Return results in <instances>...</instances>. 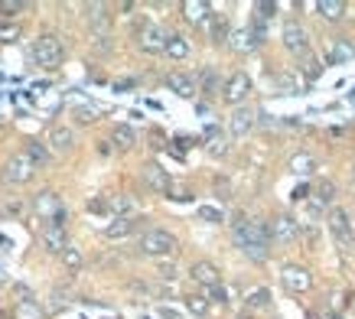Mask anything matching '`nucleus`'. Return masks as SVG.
Instances as JSON below:
<instances>
[{
    "label": "nucleus",
    "instance_id": "obj_34",
    "mask_svg": "<svg viewBox=\"0 0 355 319\" xmlns=\"http://www.w3.org/2000/svg\"><path fill=\"white\" fill-rule=\"evenodd\" d=\"M186 309H189L193 316L202 319L205 313H209V300H205V297H186Z\"/></svg>",
    "mask_w": 355,
    "mask_h": 319
},
{
    "label": "nucleus",
    "instance_id": "obj_20",
    "mask_svg": "<svg viewBox=\"0 0 355 319\" xmlns=\"http://www.w3.org/2000/svg\"><path fill=\"white\" fill-rule=\"evenodd\" d=\"M258 43H261V40H258V30H248V26H245V30H235L232 36H228V46H232L235 53H241V55H245V53H254V49H258Z\"/></svg>",
    "mask_w": 355,
    "mask_h": 319
},
{
    "label": "nucleus",
    "instance_id": "obj_36",
    "mask_svg": "<svg viewBox=\"0 0 355 319\" xmlns=\"http://www.w3.org/2000/svg\"><path fill=\"white\" fill-rule=\"evenodd\" d=\"M98 111H95V107H88V105H78L76 107V121H78V124H92V121H98Z\"/></svg>",
    "mask_w": 355,
    "mask_h": 319
},
{
    "label": "nucleus",
    "instance_id": "obj_46",
    "mask_svg": "<svg viewBox=\"0 0 355 319\" xmlns=\"http://www.w3.org/2000/svg\"><path fill=\"white\" fill-rule=\"evenodd\" d=\"M352 309H355V300H352Z\"/></svg>",
    "mask_w": 355,
    "mask_h": 319
},
{
    "label": "nucleus",
    "instance_id": "obj_37",
    "mask_svg": "<svg viewBox=\"0 0 355 319\" xmlns=\"http://www.w3.org/2000/svg\"><path fill=\"white\" fill-rule=\"evenodd\" d=\"M209 300H212V303H218V307H225V303H228L225 287H222V284H218V287H212V290H209Z\"/></svg>",
    "mask_w": 355,
    "mask_h": 319
},
{
    "label": "nucleus",
    "instance_id": "obj_42",
    "mask_svg": "<svg viewBox=\"0 0 355 319\" xmlns=\"http://www.w3.org/2000/svg\"><path fill=\"white\" fill-rule=\"evenodd\" d=\"M333 192H336L333 182H323V186H320V199H323V202H329V199H333Z\"/></svg>",
    "mask_w": 355,
    "mask_h": 319
},
{
    "label": "nucleus",
    "instance_id": "obj_15",
    "mask_svg": "<svg viewBox=\"0 0 355 319\" xmlns=\"http://www.w3.org/2000/svg\"><path fill=\"white\" fill-rule=\"evenodd\" d=\"M105 209H108L114 218H134V215H137V199L128 196V192H118V196H108V199H105Z\"/></svg>",
    "mask_w": 355,
    "mask_h": 319
},
{
    "label": "nucleus",
    "instance_id": "obj_29",
    "mask_svg": "<svg viewBox=\"0 0 355 319\" xmlns=\"http://www.w3.org/2000/svg\"><path fill=\"white\" fill-rule=\"evenodd\" d=\"M20 40V23L0 20V43H17Z\"/></svg>",
    "mask_w": 355,
    "mask_h": 319
},
{
    "label": "nucleus",
    "instance_id": "obj_1",
    "mask_svg": "<svg viewBox=\"0 0 355 319\" xmlns=\"http://www.w3.org/2000/svg\"><path fill=\"white\" fill-rule=\"evenodd\" d=\"M232 241L241 248V255L254 264H264L268 261V225L258 222V218H248V215H238L232 222Z\"/></svg>",
    "mask_w": 355,
    "mask_h": 319
},
{
    "label": "nucleus",
    "instance_id": "obj_8",
    "mask_svg": "<svg viewBox=\"0 0 355 319\" xmlns=\"http://www.w3.org/2000/svg\"><path fill=\"white\" fill-rule=\"evenodd\" d=\"M280 284L291 290V293H306V290L313 287V277H310V270L300 264H284L280 267Z\"/></svg>",
    "mask_w": 355,
    "mask_h": 319
},
{
    "label": "nucleus",
    "instance_id": "obj_14",
    "mask_svg": "<svg viewBox=\"0 0 355 319\" xmlns=\"http://www.w3.org/2000/svg\"><path fill=\"white\" fill-rule=\"evenodd\" d=\"M46 147H49V153H69V150L76 147V130L65 128V124H53L49 128V137H46Z\"/></svg>",
    "mask_w": 355,
    "mask_h": 319
},
{
    "label": "nucleus",
    "instance_id": "obj_9",
    "mask_svg": "<svg viewBox=\"0 0 355 319\" xmlns=\"http://www.w3.org/2000/svg\"><path fill=\"white\" fill-rule=\"evenodd\" d=\"M280 40H284V46H287L293 55H306V53H310V36H306V30H303L297 20H287V23H284Z\"/></svg>",
    "mask_w": 355,
    "mask_h": 319
},
{
    "label": "nucleus",
    "instance_id": "obj_47",
    "mask_svg": "<svg viewBox=\"0 0 355 319\" xmlns=\"http://www.w3.org/2000/svg\"><path fill=\"white\" fill-rule=\"evenodd\" d=\"M352 241H355V234H352Z\"/></svg>",
    "mask_w": 355,
    "mask_h": 319
},
{
    "label": "nucleus",
    "instance_id": "obj_16",
    "mask_svg": "<svg viewBox=\"0 0 355 319\" xmlns=\"http://www.w3.org/2000/svg\"><path fill=\"white\" fill-rule=\"evenodd\" d=\"M254 121H258V114L251 107H235V114L228 117V134L232 137H248L251 128H254Z\"/></svg>",
    "mask_w": 355,
    "mask_h": 319
},
{
    "label": "nucleus",
    "instance_id": "obj_32",
    "mask_svg": "<svg viewBox=\"0 0 355 319\" xmlns=\"http://www.w3.org/2000/svg\"><path fill=\"white\" fill-rule=\"evenodd\" d=\"M59 257H62V264L69 267V270H78V267L85 264V261H82V251H78V248H72V245L65 248V251H62Z\"/></svg>",
    "mask_w": 355,
    "mask_h": 319
},
{
    "label": "nucleus",
    "instance_id": "obj_17",
    "mask_svg": "<svg viewBox=\"0 0 355 319\" xmlns=\"http://www.w3.org/2000/svg\"><path fill=\"white\" fill-rule=\"evenodd\" d=\"M329 228H333L336 241L343 248L352 245V222H349V212H345V209H333V212H329Z\"/></svg>",
    "mask_w": 355,
    "mask_h": 319
},
{
    "label": "nucleus",
    "instance_id": "obj_12",
    "mask_svg": "<svg viewBox=\"0 0 355 319\" xmlns=\"http://www.w3.org/2000/svg\"><path fill=\"white\" fill-rule=\"evenodd\" d=\"M140 176H144V182H147V186H150V189L157 192V196H166V192H170V186H173L170 173L163 170L160 163H144Z\"/></svg>",
    "mask_w": 355,
    "mask_h": 319
},
{
    "label": "nucleus",
    "instance_id": "obj_25",
    "mask_svg": "<svg viewBox=\"0 0 355 319\" xmlns=\"http://www.w3.org/2000/svg\"><path fill=\"white\" fill-rule=\"evenodd\" d=\"M111 144H114L118 150H134L137 134H134V128H130V124H114V130H111Z\"/></svg>",
    "mask_w": 355,
    "mask_h": 319
},
{
    "label": "nucleus",
    "instance_id": "obj_26",
    "mask_svg": "<svg viewBox=\"0 0 355 319\" xmlns=\"http://www.w3.org/2000/svg\"><path fill=\"white\" fill-rule=\"evenodd\" d=\"M316 10H320V17H323L326 23H339L343 20V13H345V3L343 0H320Z\"/></svg>",
    "mask_w": 355,
    "mask_h": 319
},
{
    "label": "nucleus",
    "instance_id": "obj_6",
    "mask_svg": "<svg viewBox=\"0 0 355 319\" xmlns=\"http://www.w3.org/2000/svg\"><path fill=\"white\" fill-rule=\"evenodd\" d=\"M33 173H36V166H33L30 160H26V153H13L7 163H3V180L10 182V186H26V182L33 180Z\"/></svg>",
    "mask_w": 355,
    "mask_h": 319
},
{
    "label": "nucleus",
    "instance_id": "obj_33",
    "mask_svg": "<svg viewBox=\"0 0 355 319\" xmlns=\"http://www.w3.org/2000/svg\"><path fill=\"white\" fill-rule=\"evenodd\" d=\"M268 300H270V293L264 287H258V290H251L245 297V307H251V309H261V307H268Z\"/></svg>",
    "mask_w": 355,
    "mask_h": 319
},
{
    "label": "nucleus",
    "instance_id": "obj_21",
    "mask_svg": "<svg viewBox=\"0 0 355 319\" xmlns=\"http://www.w3.org/2000/svg\"><path fill=\"white\" fill-rule=\"evenodd\" d=\"M163 53L170 55V59H176V62H183V59H189L193 46H189V40H186L183 33H166V46H163Z\"/></svg>",
    "mask_w": 355,
    "mask_h": 319
},
{
    "label": "nucleus",
    "instance_id": "obj_13",
    "mask_svg": "<svg viewBox=\"0 0 355 319\" xmlns=\"http://www.w3.org/2000/svg\"><path fill=\"white\" fill-rule=\"evenodd\" d=\"M189 277H193L199 287H205V290H212V287H218L222 284V270H218L212 261H196L193 267H189Z\"/></svg>",
    "mask_w": 355,
    "mask_h": 319
},
{
    "label": "nucleus",
    "instance_id": "obj_45",
    "mask_svg": "<svg viewBox=\"0 0 355 319\" xmlns=\"http://www.w3.org/2000/svg\"><path fill=\"white\" fill-rule=\"evenodd\" d=\"M0 309H3V300H0Z\"/></svg>",
    "mask_w": 355,
    "mask_h": 319
},
{
    "label": "nucleus",
    "instance_id": "obj_19",
    "mask_svg": "<svg viewBox=\"0 0 355 319\" xmlns=\"http://www.w3.org/2000/svg\"><path fill=\"white\" fill-rule=\"evenodd\" d=\"M166 88H170V92H176L180 98H193L196 92H199L196 78H193V75H186V72H170V75H166Z\"/></svg>",
    "mask_w": 355,
    "mask_h": 319
},
{
    "label": "nucleus",
    "instance_id": "obj_27",
    "mask_svg": "<svg viewBox=\"0 0 355 319\" xmlns=\"http://www.w3.org/2000/svg\"><path fill=\"white\" fill-rule=\"evenodd\" d=\"M205 30L212 33V43H228V20L225 13H212L209 23H205Z\"/></svg>",
    "mask_w": 355,
    "mask_h": 319
},
{
    "label": "nucleus",
    "instance_id": "obj_23",
    "mask_svg": "<svg viewBox=\"0 0 355 319\" xmlns=\"http://www.w3.org/2000/svg\"><path fill=\"white\" fill-rule=\"evenodd\" d=\"M137 225H140V218L134 215V218H111V225L105 228V238H128V234H134L137 232Z\"/></svg>",
    "mask_w": 355,
    "mask_h": 319
},
{
    "label": "nucleus",
    "instance_id": "obj_10",
    "mask_svg": "<svg viewBox=\"0 0 355 319\" xmlns=\"http://www.w3.org/2000/svg\"><path fill=\"white\" fill-rule=\"evenodd\" d=\"M137 46H140V53L160 55L163 46H166V33H163L157 23H144V26L137 30Z\"/></svg>",
    "mask_w": 355,
    "mask_h": 319
},
{
    "label": "nucleus",
    "instance_id": "obj_39",
    "mask_svg": "<svg viewBox=\"0 0 355 319\" xmlns=\"http://www.w3.org/2000/svg\"><path fill=\"white\" fill-rule=\"evenodd\" d=\"M274 82L284 88V95H293V92H297V82H293V78H287V75H277Z\"/></svg>",
    "mask_w": 355,
    "mask_h": 319
},
{
    "label": "nucleus",
    "instance_id": "obj_28",
    "mask_svg": "<svg viewBox=\"0 0 355 319\" xmlns=\"http://www.w3.org/2000/svg\"><path fill=\"white\" fill-rule=\"evenodd\" d=\"M291 173H297V176H310L313 173V157L310 153H293L291 157Z\"/></svg>",
    "mask_w": 355,
    "mask_h": 319
},
{
    "label": "nucleus",
    "instance_id": "obj_7",
    "mask_svg": "<svg viewBox=\"0 0 355 319\" xmlns=\"http://www.w3.org/2000/svg\"><path fill=\"white\" fill-rule=\"evenodd\" d=\"M297 234H300V225L291 215H274L268 222V238L277 245H291V241H297Z\"/></svg>",
    "mask_w": 355,
    "mask_h": 319
},
{
    "label": "nucleus",
    "instance_id": "obj_44",
    "mask_svg": "<svg viewBox=\"0 0 355 319\" xmlns=\"http://www.w3.org/2000/svg\"><path fill=\"white\" fill-rule=\"evenodd\" d=\"M0 319H10V316H7V313H3V309H0Z\"/></svg>",
    "mask_w": 355,
    "mask_h": 319
},
{
    "label": "nucleus",
    "instance_id": "obj_11",
    "mask_svg": "<svg viewBox=\"0 0 355 319\" xmlns=\"http://www.w3.org/2000/svg\"><path fill=\"white\" fill-rule=\"evenodd\" d=\"M40 241L49 255H62L65 248H69V234H65V225H55V222H46L40 228Z\"/></svg>",
    "mask_w": 355,
    "mask_h": 319
},
{
    "label": "nucleus",
    "instance_id": "obj_40",
    "mask_svg": "<svg viewBox=\"0 0 355 319\" xmlns=\"http://www.w3.org/2000/svg\"><path fill=\"white\" fill-rule=\"evenodd\" d=\"M176 277H180V270H176V267H173V264H163V267H160V280H166V284H173Z\"/></svg>",
    "mask_w": 355,
    "mask_h": 319
},
{
    "label": "nucleus",
    "instance_id": "obj_35",
    "mask_svg": "<svg viewBox=\"0 0 355 319\" xmlns=\"http://www.w3.org/2000/svg\"><path fill=\"white\" fill-rule=\"evenodd\" d=\"M209 153H212V157H225V153H228L225 137H218V134H212V137H209Z\"/></svg>",
    "mask_w": 355,
    "mask_h": 319
},
{
    "label": "nucleus",
    "instance_id": "obj_22",
    "mask_svg": "<svg viewBox=\"0 0 355 319\" xmlns=\"http://www.w3.org/2000/svg\"><path fill=\"white\" fill-rule=\"evenodd\" d=\"M13 319H46V309H43V303L30 293V297L17 300V307H13Z\"/></svg>",
    "mask_w": 355,
    "mask_h": 319
},
{
    "label": "nucleus",
    "instance_id": "obj_30",
    "mask_svg": "<svg viewBox=\"0 0 355 319\" xmlns=\"http://www.w3.org/2000/svg\"><path fill=\"white\" fill-rule=\"evenodd\" d=\"M196 215H199L202 222H212V225L225 222V212H222V209H216V205H199V209H196Z\"/></svg>",
    "mask_w": 355,
    "mask_h": 319
},
{
    "label": "nucleus",
    "instance_id": "obj_41",
    "mask_svg": "<svg viewBox=\"0 0 355 319\" xmlns=\"http://www.w3.org/2000/svg\"><path fill=\"white\" fill-rule=\"evenodd\" d=\"M254 10H258V17H264V20H268V17H274V13H277V3H258Z\"/></svg>",
    "mask_w": 355,
    "mask_h": 319
},
{
    "label": "nucleus",
    "instance_id": "obj_43",
    "mask_svg": "<svg viewBox=\"0 0 355 319\" xmlns=\"http://www.w3.org/2000/svg\"><path fill=\"white\" fill-rule=\"evenodd\" d=\"M306 75H310V78L320 75V62H316V59H306Z\"/></svg>",
    "mask_w": 355,
    "mask_h": 319
},
{
    "label": "nucleus",
    "instance_id": "obj_31",
    "mask_svg": "<svg viewBox=\"0 0 355 319\" xmlns=\"http://www.w3.org/2000/svg\"><path fill=\"white\" fill-rule=\"evenodd\" d=\"M26 7H30V3H23V0H0V17H3V20H10V17L23 13Z\"/></svg>",
    "mask_w": 355,
    "mask_h": 319
},
{
    "label": "nucleus",
    "instance_id": "obj_4",
    "mask_svg": "<svg viewBox=\"0 0 355 319\" xmlns=\"http://www.w3.org/2000/svg\"><path fill=\"white\" fill-rule=\"evenodd\" d=\"M33 215L40 218V222H55V225H65V205H62V199L55 196L53 189H43V192H36L33 196Z\"/></svg>",
    "mask_w": 355,
    "mask_h": 319
},
{
    "label": "nucleus",
    "instance_id": "obj_18",
    "mask_svg": "<svg viewBox=\"0 0 355 319\" xmlns=\"http://www.w3.org/2000/svg\"><path fill=\"white\" fill-rule=\"evenodd\" d=\"M180 10H183V20L189 23V26H205V23H209V17H212V7H209V3H202V0H186Z\"/></svg>",
    "mask_w": 355,
    "mask_h": 319
},
{
    "label": "nucleus",
    "instance_id": "obj_2",
    "mask_svg": "<svg viewBox=\"0 0 355 319\" xmlns=\"http://www.w3.org/2000/svg\"><path fill=\"white\" fill-rule=\"evenodd\" d=\"M137 248H140V255L166 261V257H173L180 251V241H176V234L166 232V228H147V232L137 238Z\"/></svg>",
    "mask_w": 355,
    "mask_h": 319
},
{
    "label": "nucleus",
    "instance_id": "obj_3",
    "mask_svg": "<svg viewBox=\"0 0 355 319\" xmlns=\"http://www.w3.org/2000/svg\"><path fill=\"white\" fill-rule=\"evenodd\" d=\"M30 59H33V65H40V69H46V72L59 69L62 59H65V49H62V43H59V36H53V33L36 36L33 46H30Z\"/></svg>",
    "mask_w": 355,
    "mask_h": 319
},
{
    "label": "nucleus",
    "instance_id": "obj_5",
    "mask_svg": "<svg viewBox=\"0 0 355 319\" xmlns=\"http://www.w3.org/2000/svg\"><path fill=\"white\" fill-rule=\"evenodd\" d=\"M218 92L225 98V105L241 107V101H248V95H251V78H248V72H232Z\"/></svg>",
    "mask_w": 355,
    "mask_h": 319
},
{
    "label": "nucleus",
    "instance_id": "obj_24",
    "mask_svg": "<svg viewBox=\"0 0 355 319\" xmlns=\"http://www.w3.org/2000/svg\"><path fill=\"white\" fill-rule=\"evenodd\" d=\"M23 153H26V160H30L33 166L40 170V166H46L49 160H53V153H49V147H46L43 140H26V147H23Z\"/></svg>",
    "mask_w": 355,
    "mask_h": 319
},
{
    "label": "nucleus",
    "instance_id": "obj_38",
    "mask_svg": "<svg viewBox=\"0 0 355 319\" xmlns=\"http://www.w3.org/2000/svg\"><path fill=\"white\" fill-rule=\"evenodd\" d=\"M202 92H205V95H216V92H218V78H216V72H205Z\"/></svg>",
    "mask_w": 355,
    "mask_h": 319
}]
</instances>
